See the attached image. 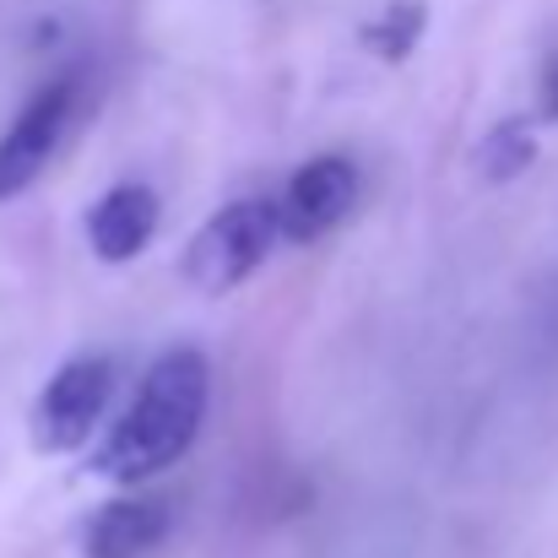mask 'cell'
<instances>
[{"instance_id": "1", "label": "cell", "mask_w": 558, "mask_h": 558, "mask_svg": "<svg viewBox=\"0 0 558 558\" xmlns=\"http://www.w3.org/2000/svg\"><path fill=\"white\" fill-rule=\"evenodd\" d=\"M206 401H211V369L195 348H169L153 369L142 374L136 401L120 412V423H109V434L93 445V472L109 483H147L158 472H169L206 423Z\"/></svg>"}, {"instance_id": "2", "label": "cell", "mask_w": 558, "mask_h": 558, "mask_svg": "<svg viewBox=\"0 0 558 558\" xmlns=\"http://www.w3.org/2000/svg\"><path fill=\"white\" fill-rule=\"evenodd\" d=\"M277 239H282L277 201H260V195L228 201L222 211H211L195 228V239L185 244V260H180V277L195 293L222 299V293H233L239 282H250L266 266Z\"/></svg>"}, {"instance_id": "3", "label": "cell", "mask_w": 558, "mask_h": 558, "mask_svg": "<svg viewBox=\"0 0 558 558\" xmlns=\"http://www.w3.org/2000/svg\"><path fill=\"white\" fill-rule=\"evenodd\" d=\"M109 396H114V364L109 359H71V364H60L49 374V385L38 390V401H33V445L44 456L82 450L98 434Z\"/></svg>"}, {"instance_id": "4", "label": "cell", "mask_w": 558, "mask_h": 558, "mask_svg": "<svg viewBox=\"0 0 558 558\" xmlns=\"http://www.w3.org/2000/svg\"><path fill=\"white\" fill-rule=\"evenodd\" d=\"M76 98H82V82L60 76V82L38 87L22 104V114L5 125V136H0V201H16L44 180L49 158L60 153V142L76 120Z\"/></svg>"}, {"instance_id": "5", "label": "cell", "mask_w": 558, "mask_h": 558, "mask_svg": "<svg viewBox=\"0 0 558 558\" xmlns=\"http://www.w3.org/2000/svg\"><path fill=\"white\" fill-rule=\"evenodd\" d=\"M353 206H359V169H353V158L326 153V158H310L288 180V190L277 195V228H282L288 244H315Z\"/></svg>"}, {"instance_id": "6", "label": "cell", "mask_w": 558, "mask_h": 558, "mask_svg": "<svg viewBox=\"0 0 558 558\" xmlns=\"http://www.w3.org/2000/svg\"><path fill=\"white\" fill-rule=\"evenodd\" d=\"M158 222H163L158 190L114 185V190H104L93 201V211H87V250L104 266H125V260H136L158 239Z\"/></svg>"}, {"instance_id": "7", "label": "cell", "mask_w": 558, "mask_h": 558, "mask_svg": "<svg viewBox=\"0 0 558 558\" xmlns=\"http://www.w3.org/2000/svg\"><path fill=\"white\" fill-rule=\"evenodd\" d=\"M174 515L163 499H109L98 505V515L82 532V558H147L163 537H169Z\"/></svg>"}, {"instance_id": "8", "label": "cell", "mask_w": 558, "mask_h": 558, "mask_svg": "<svg viewBox=\"0 0 558 558\" xmlns=\"http://www.w3.org/2000/svg\"><path fill=\"white\" fill-rule=\"evenodd\" d=\"M532 163H537V136H532L526 120H499V125L483 136V147H477V169H483V180H494V185L521 180Z\"/></svg>"}, {"instance_id": "9", "label": "cell", "mask_w": 558, "mask_h": 558, "mask_svg": "<svg viewBox=\"0 0 558 558\" xmlns=\"http://www.w3.org/2000/svg\"><path fill=\"white\" fill-rule=\"evenodd\" d=\"M417 38H423V5H417V0H401V5H390L379 22H369V27H364V44H369L385 65L407 60V54L417 49Z\"/></svg>"}, {"instance_id": "10", "label": "cell", "mask_w": 558, "mask_h": 558, "mask_svg": "<svg viewBox=\"0 0 558 558\" xmlns=\"http://www.w3.org/2000/svg\"><path fill=\"white\" fill-rule=\"evenodd\" d=\"M537 114L558 125V49L548 54V65H543V104H537Z\"/></svg>"}]
</instances>
